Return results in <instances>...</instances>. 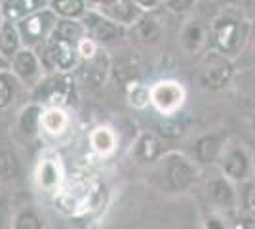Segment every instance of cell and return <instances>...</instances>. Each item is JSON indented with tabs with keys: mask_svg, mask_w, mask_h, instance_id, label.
Returning <instances> with one entry per match:
<instances>
[{
	"mask_svg": "<svg viewBox=\"0 0 255 229\" xmlns=\"http://www.w3.org/2000/svg\"><path fill=\"white\" fill-rule=\"evenodd\" d=\"M40 128L46 134L59 136L69 128V115L57 105H50L46 111H42V119H40Z\"/></svg>",
	"mask_w": 255,
	"mask_h": 229,
	"instance_id": "cell-20",
	"label": "cell"
},
{
	"mask_svg": "<svg viewBox=\"0 0 255 229\" xmlns=\"http://www.w3.org/2000/svg\"><path fill=\"white\" fill-rule=\"evenodd\" d=\"M158 128H160V134H164V136H168V138H177V136L183 134V126L177 124V122H171V120L160 122Z\"/></svg>",
	"mask_w": 255,
	"mask_h": 229,
	"instance_id": "cell-32",
	"label": "cell"
},
{
	"mask_svg": "<svg viewBox=\"0 0 255 229\" xmlns=\"http://www.w3.org/2000/svg\"><path fill=\"white\" fill-rule=\"evenodd\" d=\"M21 172V163L15 151L10 149H2L0 151V180L2 182H10L15 180Z\"/></svg>",
	"mask_w": 255,
	"mask_h": 229,
	"instance_id": "cell-27",
	"label": "cell"
},
{
	"mask_svg": "<svg viewBox=\"0 0 255 229\" xmlns=\"http://www.w3.org/2000/svg\"><path fill=\"white\" fill-rule=\"evenodd\" d=\"M254 168H255V159H254Z\"/></svg>",
	"mask_w": 255,
	"mask_h": 229,
	"instance_id": "cell-43",
	"label": "cell"
},
{
	"mask_svg": "<svg viewBox=\"0 0 255 229\" xmlns=\"http://www.w3.org/2000/svg\"><path fill=\"white\" fill-rule=\"evenodd\" d=\"M187 99V92L175 80H160L150 88V103L160 115L170 117L183 107Z\"/></svg>",
	"mask_w": 255,
	"mask_h": 229,
	"instance_id": "cell-5",
	"label": "cell"
},
{
	"mask_svg": "<svg viewBox=\"0 0 255 229\" xmlns=\"http://www.w3.org/2000/svg\"><path fill=\"white\" fill-rule=\"evenodd\" d=\"M233 73V63L227 59V55H223L221 52H210L200 69V84L206 90H213V92L223 90L231 82Z\"/></svg>",
	"mask_w": 255,
	"mask_h": 229,
	"instance_id": "cell-6",
	"label": "cell"
},
{
	"mask_svg": "<svg viewBox=\"0 0 255 229\" xmlns=\"http://www.w3.org/2000/svg\"><path fill=\"white\" fill-rule=\"evenodd\" d=\"M101 11L120 25H131L145 13V11L139 10L131 0H117L111 4H101Z\"/></svg>",
	"mask_w": 255,
	"mask_h": 229,
	"instance_id": "cell-16",
	"label": "cell"
},
{
	"mask_svg": "<svg viewBox=\"0 0 255 229\" xmlns=\"http://www.w3.org/2000/svg\"><path fill=\"white\" fill-rule=\"evenodd\" d=\"M208 38V31L200 21H189L179 34V42L181 48L187 52V54H198L206 44Z\"/></svg>",
	"mask_w": 255,
	"mask_h": 229,
	"instance_id": "cell-18",
	"label": "cell"
},
{
	"mask_svg": "<svg viewBox=\"0 0 255 229\" xmlns=\"http://www.w3.org/2000/svg\"><path fill=\"white\" fill-rule=\"evenodd\" d=\"M194 0H164V4L173 11H185L192 6Z\"/></svg>",
	"mask_w": 255,
	"mask_h": 229,
	"instance_id": "cell-35",
	"label": "cell"
},
{
	"mask_svg": "<svg viewBox=\"0 0 255 229\" xmlns=\"http://www.w3.org/2000/svg\"><path fill=\"white\" fill-rule=\"evenodd\" d=\"M86 27L82 21L78 19H69V17H61L55 23V29H53V36L57 38H63L67 42L78 44L86 36Z\"/></svg>",
	"mask_w": 255,
	"mask_h": 229,
	"instance_id": "cell-22",
	"label": "cell"
},
{
	"mask_svg": "<svg viewBox=\"0 0 255 229\" xmlns=\"http://www.w3.org/2000/svg\"><path fill=\"white\" fill-rule=\"evenodd\" d=\"M82 23L86 27V33L90 34L97 44L113 42L122 34L120 23L111 19L103 11H86L82 15Z\"/></svg>",
	"mask_w": 255,
	"mask_h": 229,
	"instance_id": "cell-10",
	"label": "cell"
},
{
	"mask_svg": "<svg viewBox=\"0 0 255 229\" xmlns=\"http://www.w3.org/2000/svg\"><path fill=\"white\" fill-rule=\"evenodd\" d=\"M71 90H73V82H71V78L65 75V73L50 76V78L38 82L36 101H42V103H50V105L61 107L63 103H67Z\"/></svg>",
	"mask_w": 255,
	"mask_h": 229,
	"instance_id": "cell-11",
	"label": "cell"
},
{
	"mask_svg": "<svg viewBox=\"0 0 255 229\" xmlns=\"http://www.w3.org/2000/svg\"><path fill=\"white\" fill-rule=\"evenodd\" d=\"M44 224H42V218L31 210V208H27V210H21L15 218H13V228L15 229H40Z\"/></svg>",
	"mask_w": 255,
	"mask_h": 229,
	"instance_id": "cell-29",
	"label": "cell"
},
{
	"mask_svg": "<svg viewBox=\"0 0 255 229\" xmlns=\"http://www.w3.org/2000/svg\"><path fill=\"white\" fill-rule=\"evenodd\" d=\"M244 207L248 208V212L255 214V180H254V182H250V184L246 186V191H244Z\"/></svg>",
	"mask_w": 255,
	"mask_h": 229,
	"instance_id": "cell-33",
	"label": "cell"
},
{
	"mask_svg": "<svg viewBox=\"0 0 255 229\" xmlns=\"http://www.w3.org/2000/svg\"><path fill=\"white\" fill-rule=\"evenodd\" d=\"M128 99H129V105H133L135 109H143L150 103V88L133 82V84H129Z\"/></svg>",
	"mask_w": 255,
	"mask_h": 229,
	"instance_id": "cell-28",
	"label": "cell"
},
{
	"mask_svg": "<svg viewBox=\"0 0 255 229\" xmlns=\"http://www.w3.org/2000/svg\"><path fill=\"white\" fill-rule=\"evenodd\" d=\"M90 143L92 149L99 155H111L117 149V134L109 126H97L90 134Z\"/></svg>",
	"mask_w": 255,
	"mask_h": 229,
	"instance_id": "cell-24",
	"label": "cell"
},
{
	"mask_svg": "<svg viewBox=\"0 0 255 229\" xmlns=\"http://www.w3.org/2000/svg\"><path fill=\"white\" fill-rule=\"evenodd\" d=\"M40 119H42V107L40 103H31L21 111L19 115V130L25 136H34L36 132L40 130Z\"/></svg>",
	"mask_w": 255,
	"mask_h": 229,
	"instance_id": "cell-25",
	"label": "cell"
},
{
	"mask_svg": "<svg viewBox=\"0 0 255 229\" xmlns=\"http://www.w3.org/2000/svg\"><path fill=\"white\" fill-rule=\"evenodd\" d=\"M59 17H69V19H82L86 11L84 0H50L48 4Z\"/></svg>",
	"mask_w": 255,
	"mask_h": 229,
	"instance_id": "cell-26",
	"label": "cell"
},
{
	"mask_svg": "<svg viewBox=\"0 0 255 229\" xmlns=\"http://www.w3.org/2000/svg\"><path fill=\"white\" fill-rule=\"evenodd\" d=\"M13 90H15V78L8 75L6 71L0 73V109L8 107L13 99Z\"/></svg>",
	"mask_w": 255,
	"mask_h": 229,
	"instance_id": "cell-30",
	"label": "cell"
},
{
	"mask_svg": "<svg viewBox=\"0 0 255 229\" xmlns=\"http://www.w3.org/2000/svg\"><path fill=\"white\" fill-rule=\"evenodd\" d=\"M76 48H78V54H80L82 59H90V57H94V55L99 52V50H97V42L90 34H86L84 38L76 44Z\"/></svg>",
	"mask_w": 255,
	"mask_h": 229,
	"instance_id": "cell-31",
	"label": "cell"
},
{
	"mask_svg": "<svg viewBox=\"0 0 255 229\" xmlns=\"http://www.w3.org/2000/svg\"><path fill=\"white\" fill-rule=\"evenodd\" d=\"M101 4H111V2H117V0H99Z\"/></svg>",
	"mask_w": 255,
	"mask_h": 229,
	"instance_id": "cell-39",
	"label": "cell"
},
{
	"mask_svg": "<svg viewBox=\"0 0 255 229\" xmlns=\"http://www.w3.org/2000/svg\"><path fill=\"white\" fill-rule=\"evenodd\" d=\"M219 161H221L223 174L231 178L233 182H244L252 176V172H255L254 159L242 143H233L223 147Z\"/></svg>",
	"mask_w": 255,
	"mask_h": 229,
	"instance_id": "cell-4",
	"label": "cell"
},
{
	"mask_svg": "<svg viewBox=\"0 0 255 229\" xmlns=\"http://www.w3.org/2000/svg\"><path fill=\"white\" fill-rule=\"evenodd\" d=\"M11 61V71L15 78H19L21 82L29 84V86H36L40 82V71H42V63L38 59V54L34 48H29V46H21Z\"/></svg>",
	"mask_w": 255,
	"mask_h": 229,
	"instance_id": "cell-9",
	"label": "cell"
},
{
	"mask_svg": "<svg viewBox=\"0 0 255 229\" xmlns=\"http://www.w3.org/2000/svg\"><path fill=\"white\" fill-rule=\"evenodd\" d=\"M223 2H234V0H223Z\"/></svg>",
	"mask_w": 255,
	"mask_h": 229,
	"instance_id": "cell-42",
	"label": "cell"
},
{
	"mask_svg": "<svg viewBox=\"0 0 255 229\" xmlns=\"http://www.w3.org/2000/svg\"><path fill=\"white\" fill-rule=\"evenodd\" d=\"M206 222H208V224H206V228H219V229L225 228V224H217L219 218H208Z\"/></svg>",
	"mask_w": 255,
	"mask_h": 229,
	"instance_id": "cell-38",
	"label": "cell"
},
{
	"mask_svg": "<svg viewBox=\"0 0 255 229\" xmlns=\"http://www.w3.org/2000/svg\"><path fill=\"white\" fill-rule=\"evenodd\" d=\"M23 46L21 34L17 31V25L13 21L4 19L2 27H0V52L6 57H13V54Z\"/></svg>",
	"mask_w": 255,
	"mask_h": 229,
	"instance_id": "cell-21",
	"label": "cell"
},
{
	"mask_svg": "<svg viewBox=\"0 0 255 229\" xmlns=\"http://www.w3.org/2000/svg\"><path fill=\"white\" fill-rule=\"evenodd\" d=\"M143 67L137 57H122L115 63H111V76L115 78L117 84L129 86L133 82H137Z\"/></svg>",
	"mask_w": 255,
	"mask_h": 229,
	"instance_id": "cell-17",
	"label": "cell"
},
{
	"mask_svg": "<svg viewBox=\"0 0 255 229\" xmlns=\"http://www.w3.org/2000/svg\"><path fill=\"white\" fill-rule=\"evenodd\" d=\"M164 172H166V182L173 191L189 189L198 174L191 159H187L185 155H179V153H173L164 159Z\"/></svg>",
	"mask_w": 255,
	"mask_h": 229,
	"instance_id": "cell-7",
	"label": "cell"
},
{
	"mask_svg": "<svg viewBox=\"0 0 255 229\" xmlns=\"http://www.w3.org/2000/svg\"><path fill=\"white\" fill-rule=\"evenodd\" d=\"M55 23H57V13L48 6V8H42V10L19 19V21H15V25H17V31L21 34L23 46L36 48L40 42L48 40L52 36Z\"/></svg>",
	"mask_w": 255,
	"mask_h": 229,
	"instance_id": "cell-2",
	"label": "cell"
},
{
	"mask_svg": "<svg viewBox=\"0 0 255 229\" xmlns=\"http://www.w3.org/2000/svg\"><path fill=\"white\" fill-rule=\"evenodd\" d=\"M212 34L217 52H221L223 55H236L240 54L246 38H248V25L240 19L223 15L219 19H215Z\"/></svg>",
	"mask_w": 255,
	"mask_h": 229,
	"instance_id": "cell-3",
	"label": "cell"
},
{
	"mask_svg": "<svg viewBox=\"0 0 255 229\" xmlns=\"http://www.w3.org/2000/svg\"><path fill=\"white\" fill-rule=\"evenodd\" d=\"M208 197L213 205L219 208L231 210L236 207V191H234L233 180L227 176H215L208 182Z\"/></svg>",
	"mask_w": 255,
	"mask_h": 229,
	"instance_id": "cell-12",
	"label": "cell"
},
{
	"mask_svg": "<svg viewBox=\"0 0 255 229\" xmlns=\"http://www.w3.org/2000/svg\"><path fill=\"white\" fill-rule=\"evenodd\" d=\"M164 33V27L156 15H152L149 11H145L137 21L131 23V36L141 44L156 42Z\"/></svg>",
	"mask_w": 255,
	"mask_h": 229,
	"instance_id": "cell-14",
	"label": "cell"
},
{
	"mask_svg": "<svg viewBox=\"0 0 255 229\" xmlns=\"http://www.w3.org/2000/svg\"><path fill=\"white\" fill-rule=\"evenodd\" d=\"M2 23H4V15H2V10H0V27H2Z\"/></svg>",
	"mask_w": 255,
	"mask_h": 229,
	"instance_id": "cell-40",
	"label": "cell"
},
{
	"mask_svg": "<svg viewBox=\"0 0 255 229\" xmlns=\"http://www.w3.org/2000/svg\"><path fill=\"white\" fill-rule=\"evenodd\" d=\"M96 187L86 178L73 176V178L65 180L63 186L55 193V205L61 212L69 214V216H75V214L88 212V208L96 203Z\"/></svg>",
	"mask_w": 255,
	"mask_h": 229,
	"instance_id": "cell-1",
	"label": "cell"
},
{
	"mask_svg": "<svg viewBox=\"0 0 255 229\" xmlns=\"http://www.w3.org/2000/svg\"><path fill=\"white\" fill-rule=\"evenodd\" d=\"M223 147H225V142L219 134H206L194 145L196 161L204 164L215 163V161H219V157L223 153Z\"/></svg>",
	"mask_w": 255,
	"mask_h": 229,
	"instance_id": "cell-19",
	"label": "cell"
},
{
	"mask_svg": "<svg viewBox=\"0 0 255 229\" xmlns=\"http://www.w3.org/2000/svg\"><path fill=\"white\" fill-rule=\"evenodd\" d=\"M133 155L141 163H152L154 159H158L160 155V142L158 138L150 132H145L137 138V142L133 145Z\"/></svg>",
	"mask_w": 255,
	"mask_h": 229,
	"instance_id": "cell-23",
	"label": "cell"
},
{
	"mask_svg": "<svg viewBox=\"0 0 255 229\" xmlns=\"http://www.w3.org/2000/svg\"><path fill=\"white\" fill-rule=\"evenodd\" d=\"M11 67V61L10 57H6V55L0 52V73H4V71H8Z\"/></svg>",
	"mask_w": 255,
	"mask_h": 229,
	"instance_id": "cell-36",
	"label": "cell"
},
{
	"mask_svg": "<svg viewBox=\"0 0 255 229\" xmlns=\"http://www.w3.org/2000/svg\"><path fill=\"white\" fill-rule=\"evenodd\" d=\"M34 180L38 189H42L44 193H57L65 182L63 164L59 161V157L53 153H44L36 164Z\"/></svg>",
	"mask_w": 255,
	"mask_h": 229,
	"instance_id": "cell-8",
	"label": "cell"
},
{
	"mask_svg": "<svg viewBox=\"0 0 255 229\" xmlns=\"http://www.w3.org/2000/svg\"><path fill=\"white\" fill-rule=\"evenodd\" d=\"M141 11H152L164 4V0H131Z\"/></svg>",
	"mask_w": 255,
	"mask_h": 229,
	"instance_id": "cell-34",
	"label": "cell"
},
{
	"mask_svg": "<svg viewBox=\"0 0 255 229\" xmlns=\"http://www.w3.org/2000/svg\"><path fill=\"white\" fill-rule=\"evenodd\" d=\"M48 4L50 0H0V10L4 19L15 23L34 11L48 8Z\"/></svg>",
	"mask_w": 255,
	"mask_h": 229,
	"instance_id": "cell-13",
	"label": "cell"
},
{
	"mask_svg": "<svg viewBox=\"0 0 255 229\" xmlns=\"http://www.w3.org/2000/svg\"><path fill=\"white\" fill-rule=\"evenodd\" d=\"M252 126H254V132H255V115H254V119H252Z\"/></svg>",
	"mask_w": 255,
	"mask_h": 229,
	"instance_id": "cell-41",
	"label": "cell"
},
{
	"mask_svg": "<svg viewBox=\"0 0 255 229\" xmlns=\"http://www.w3.org/2000/svg\"><path fill=\"white\" fill-rule=\"evenodd\" d=\"M6 220H8V212H6V203L0 201V228L6 226Z\"/></svg>",
	"mask_w": 255,
	"mask_h": 229,
	"instance_id": "cell-37",
	"label": "cell"
},
{
	"mask_svg": "<svg viewBox=\"0 0 255 229\" xmlns=\"http://www.w3.org/2000/svg\"><path fill=\"white\" fill-rule=\"evenodd\" d=\"M86 65L82 69V80L90 86H101L111 73V61L105 54L97 52L94 57L84 59Z\"/></svg>",
	"mask_w": 255,
	"mask_h": 229,
	"instance_id": "cell-15",
	"label": "cell"
}]
</instances>
